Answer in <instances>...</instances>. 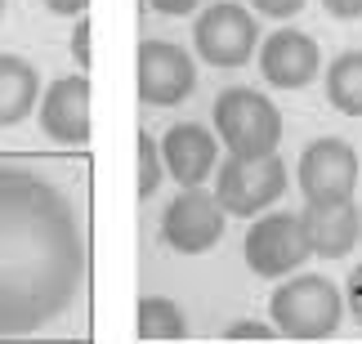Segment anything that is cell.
<instances>
[{"label": "cell", "mask_w": 362, "mask_h": 344, "mask_svg": "<svg viewBox=\"0 0 362 344\" xmlns=\"http://www.w3.org/2000/svg\"><path fill=\"white\" fill-rule=\"evenodd\" d=\"M86 228L40 170L0 161V336H32L76 299Z\"/></svg>", "instance_id": "cell-1"}, {"label": "cell", "mask_w": 362, "mask_h": 344, "mask_svg": "<svg viewBox=\"0 0 362 344\" xmlns=\"http://www.w3.org/2000/svg\"><path fill=\"white\" fill-rule=\"evenodd\" d=\"M340 291L317 273L291 278L286 286H277L269 299V318L277 326V336L286 340H327L340 326Z\"/></svg>", "instance_id": "cell-2"}, {"label": "cell", "mask_w": 362, "mask_h": 344, "mask_svg": "<svg viewBox=\"0 0 362 344\" xmlns=\"http://www.w3.org/2000/svg\"><path fill=\"white\" fill-rule=\"evenodd\" d=\"M215 130L233 157H269L282 139V112L250 85H233L215 99Z\"/></svg>", "instance_id": "cell-3"}, {"label": "cell", "mask_w": 362, "mask_h": 344, "mask_svg": "<svg viewBox=\"0 0 362 344\" xmlns=\"http://www.w3.org/2000/svg\"><path fill=\"white\" fill-rule=\"evenodd\" d=\"M286 192V166L269 157H233L215 174V197L228 215H259L264 206H273Z\"/></svg>", "instance_id": "cell-4"}, {"label": "cell", "mask_w": 362, "mask_h": 344, "mask_svg": "<svg viewBox=\"0 0 362 344\" xmlns=\"http://www.w3.org/2000/svg\"><path fill=\"white\" fill-rule=\"evenodd\" d=\"M192 45L211 67H242L250 63V54L259 45V27L250 18V9L233 5V0H219L197 18L192 27Z\"/></svg>", "instance_id": "cell-5"}, {"label": "cell", "mask_w": 362, "mask_h": 344, "mask_svg": "<svg viewBox=\"0 0 362 344\" xmlns=\"http://www.w3.org/2000/svg\"><path fill=\"white\" fill-rule=\"evenodd\" d=\"M224 215L228 210L219 206L215 192L192 184V188H184L170 206H165L161 237L170 242L175 251H184V255H202V251H211V246L224 237Z\"/></svg>", "instance_id": "cell-6"}, {"label": "cell", "mask_w": 362, "mask_h": 344, "mask_svg": "<svg viewBox=\"0 0 362 344\" xmlns=\"http://www.w3.org/2000/svg\"><path fill=\"white\" fill-rule=\"evenodd\" d=\"M313 255L309 232H304L300 215H264L259 224L246 228V264L259 278H286Z\"/></svg>", "instance_id": "cell-7"}, {"label": "cell", "mask_w": 362, "mask_h": 344, "mask_svg": "<svg viewBox=\"0 0 362 344\" xmlns=\"http://www.w3.org/2000/svg\"><path fill=\"white\" fill-rule=\"evenodd\" d=\"M197 90V67L175 40H144L139 45V99L148 107H175Z\"/></svg>", "instance_id": "cell-8"}, {"label": "cell", "mask_w": 362, "mask_h": 344, "mask_svg": "<svg viewBox=\"0 0 362 344\" xmlns=\"http://www.w3.org/2000/svg\"><path fill=\"white\" fill-rule=\"evenodd\" d=\"M296 179H300L304 201H313V206L349 201L354 188H358V153L344 139H317V143L304 148Z\"/></svg>", "instance_id": "cell-9"}, {"label": "cell", "mask_w": 362, "mask_h": 344, "mask_svg": "<svg viewBox=\"0 0 362 344\" xmlns=\"http://www.w3.org/2000/svg\"><path fill=\"white\" fill-rule=\"evenodd\" d=\"M259 72L277 90H304L322 72V49H317L313 36L296 32V27H282V32H273L259 45Z\"/></svg>", "instance_id": "cell-10"}, {"label": "cell", "mask_w": 362, "mask_h": 344, "mask_svg": "<svg viewBox=\"0 0 362 344\" xmlns=\"http://www.w3.org/2000/svg\"><path fill=\"white\" fill-rule=\"evenodd\" d=\"M40 130L59 143H86L90 139V81L81 76H59L45 90L40 103Z\"/></svg>", "instance_id": "cell-11"}, {"label": "cell", "mask_w": 362, "mask_h": 344, "mask_svg": "<svg viewBox=\"0 0 362 344\" xmlns=\"http://www.w3.org/2000/svg\"><path fill=\"white\" fill-rule=\"evenodd\" d=\"M300 219H304L313 255H322V259H340L362 242V210L354 206V197L349 201H322V206L309 201L300 210Z\"/></svg>", "instance_id": "cell-12"}, {"label": "cell", "mask_w": 362, "mask_h": 344, "mask_svg": "<svg viewBox=\"0 0 362 344\" xmlns=\"http://www.w3.org/2000/svg\"><path fill=\"white\" fill-rule=\"evenodd\" d=\"M161 161H165V170H170V179H179L184 188L202 184V179L215 170L211 130L197 126V121H179V126H170L161 134Z\"/></svg>", "instance_id": "cell-13"}, {"label": "cell", "mask_w": 362, "mask_h": 344, "mask_svg": "<svg viewBox=\"0 0 362 344\" xmlns=\"http://www.w3.org/2000/svg\"><path fill=\"white\" fill-rule=\"evenodd\" d=\"M36 99H40L36 67L13 59V54H0V126H18L36 107Z\"/></svg>", "instance_id": "cell-14"}, {"label": "cell", "mask_w": 362, "mask_h": 344, "mask_svg": "<svg viewBox=\"0 0 362 344\" xmlns=\"http://www.w3.org/2000/svg\"><path fill=\"white\" fill-rule=\"evenodd\" d=\"M327 99L344 117H362V49H349L327 72Z\"/></svg>", "instance_id": "cell-15"}, {"label": "cell", "mask_w": 362, "mask_h": 344, "mask_svg": "<svg viewBox=\"0 0 362 344\" xmlns=\"http://www.w3.org/2000/svg\"><path fill=\"white\" fill-rule=\"evenodd\" d=\"M188 336V322L179 313L175 299L165 295H144L139 299V340H184Z\"/></svg>", "instance_id": "cell-16"}, {"label": "cell", "mask_w": 362, "mask_h": 344, "mask_svg": "<svg viewBox=\"0 0 362 344\" xmlns=\"http://www.w3.org/2000/svg\"><path fill=\"white\" fill-rule=\"evenodd\" d=\"M161 188V143H152L148 130H139V197H152Z\"/></svg>", "instance_id": "cell-17"}, {"label": "cell", "mask_w": 362, "mask_h": 344, "mask_svg": "<svg viewBox=\"0 0 362 344\" xmlns=\"http://www.w3.org/2000/svg\"><path fill=\"white\" fill-rule=\"evenodd\" d=\"M277 336V326H264V322H238V326H228L224 340H273Z\"/></svg>", "instance_id": "cell-18"}, {"label": "cell", "mask_w": 362, "mask_h": 344, "mask_svg": "<svg viewBox=\"0 0 362 344\" xmlns=\"http://www.w3.org/2000/svg\"><path fill=\"white\" fill-rule=\"evenodd\" d=\"M90 36H94V27H90V18H86V13H81V23H76V32H72V54H76L81 72L90 67Z\"/></svg>", "instance_id": "cell-19"}, {"label": "cell", "mask_w": 362, "mask_h": 344, "mask_svg": "<svg viewBox=\"0 0 362 344\" xmlns=\"http://www.w3.org/2000/svg\"><path fill=\"white\" fill-rule=\"evenodd\" d=\"M259 13H269V18H291V13L304 9V0H250Z\"/></svg>", "instance_id": "cell-20"}, {"label": "cell", "mask_w": 362, "mask_h": 344, "mask_svg": "<svg viewBox=\"0 0 362 344\" xmlns=\"http://www.w3.org/2000/svg\"><path fill=\"white\" fill-rule=\"evenodd\" d=\"M344 299H349V313H354V322L362 326V264L349 273V282H344Z\"/></svg>", "instance_id": "cell-21"}, {"label": "cell", "mask_w": 362, "mask_h": 344, "mask_svg": "<svg viewBox=\"0 0 362 344\" xmlns=\"http://www.w3.org/2000/svg\"><path fill=\"white\" fill-rule=\"evenodd\" d=\"M49 13H63V18H81L90 9V0H45Z\"/></svg>", "instance_id": "cell-22"}, {"label": "cell", "mask_w": 362, "mask_h": 344, "mask_svg": "<svg viewBox=\"0 0 362 344\" xmlns=\"http://www.w3.org/2000/svg\"><path fill=\"white\" fill-rule=\"evenodd\" d=\"M148 5L157 9V13H170V18H179V13H192L202 0H148Z\"/></svg>", "instance_id": "cell-23"}, {"label": "cell", "mask_w": 362, "mask_h": 344, "mask_svg": "<svg viewBox=\"0 0 362 344\" xmlns=\"http://www.w3.org/2000/svg\"><path fill=\"white\" fill-rule=\"evenodd\" d=\"M331 18H362V0H322Z\"/></svg>", "instance_id": "cell-24"}, {"label": "cell", "mask_w": 362, "mask_h": 344, "mask_svg": "<svg viewBox=\"0 0 362 344\" xmlns=\"http://www.w3.org/2000/svg\"><path fill=\"white\" fill-rule=\"evenodd\" d=\"M0 13H5V0H0Z\"/></svg>", "instance_id": "cell-25"}]
</instances>
